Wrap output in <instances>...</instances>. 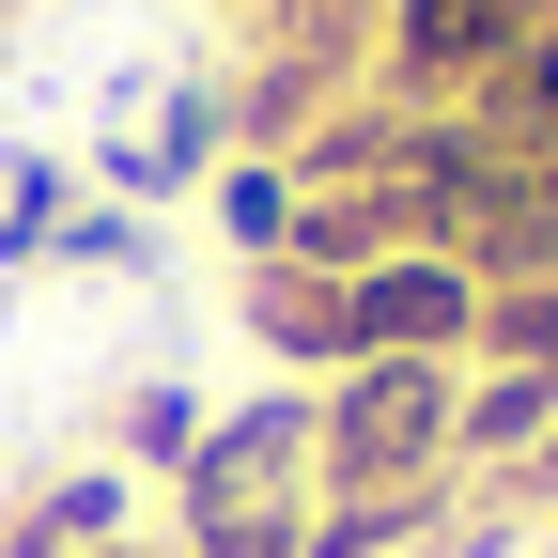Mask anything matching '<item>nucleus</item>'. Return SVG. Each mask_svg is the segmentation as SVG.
Wrapping results in <instances>:
<instances>
[{
	"instance_id": "nucleus-1",
	"label": "nucleus",
	"mask_w": 558,
	"mask_h": 558,
	"mask_svg": "<svg viewBox=\"0 0 558 558\" xmlns=\"http://www.w3.org/2000/svg\"><path fill=\"white\" fill-rule=\"evenodd\" d=\"M311 512H326L311 388H248L171 465V558H311Z\"/></svg>"
},
{
	"instance_id": "nucleus-2",
	"label": "nucleus",
	"mask_w": 558,
	"mask_h": 558,
	"mask_svg": "<svg viewBox=\"0 0 558 558\" xmlns=\"http://www.w3.org/2000/svg\"><path fill=\"white\" fill-rule=\"evenodd\" d=\"M450 418H465V357H341L311 373V450L326 497H450Z\"/></svg>"
},
{
	"instance_id": "nucleus-3",
	"label": "nucleus",
	"mask_w": 558,
	"mask_h": 558,
	"mask_svg": "<svg viewBox=\"0 0 558 558\" xmlns=\"http://www.w3.org/2000/svg\"><path fill=\"white\" fill-rule=\"evenodd\" d=\"M527 47H558V0H373V94L403 109H465Z\"/></svg>"
},
{
	"instance_id": "nucleus-4",
	"label": "nucleus",
	"mask_w": 558,
	"mask_h": 558,
	"mask_svg": "<svg viewBox=\"0 0 558 558\" xmlns=\"http://www.w3.org/2000/svg\"><path fill=\"white\" fill-rule=\"evenodd\" d=\"M481 341V279L450 248H388L341 279V357H465Z\"/></svg>"
},
{
	"instance_id": "nucleus-5",
	"label": "nucleus",
	"mask_w": 558,
	"mask_h": 558,
	"mask_svg": "<svg viewBox=\"0 0 558 558\" xmlns=\"http://www.w3.org/2000/svg\"><path fill=\"white\" fill-rule=\"evenodd\" d=\"M124 543H140V481L124 465H78L32 512H0V558H124Z\"/></svg>"
},
{
	"instance_id": "nucleus-6",
	"label": "nucleus",
	"mask_w": 558,
	"mask_h": 558,
	"mask_svg": "<svg viewBox=\"0 0 558 558\" xmlns=\"http://www.w3.org/2000/svg\"><path fill=\"white\" fill-rule=\"evenodd\" d=\"M248 341H264V357H295V388L311 373H341V279L326 264H248Z\"/></svg>"
},
{
	"instance_id": "nucleus-7",
	"label": "nucleus",
	"mask_w": 558,
	"mask_h": 558,
	"mask_svg": "<svg viewBox=\"0 0 558 558\" xmlns=\"http://www.w3.org/2000/svg\"><path fill=\"white\" fill-rule=\"evenodd\" d=\"M202 202H218L233 264H279V248H295V171H279V156H218V186H202Z\"/></svg>"
},
{
	"instance_id": "nucleus-8",
	"label": "nucleus",
	"mask_w": 558,
	"mask_h": 558,
	"mask_svg": "<svg viewBox=\"0 0 558 558\" xmlns=\"http://www.w3.org/2000/svg\"><path fill=\"white\" fill-rule=\"evenodd\" d=\"M481 373H558V279H512V295H481Z\"/></svg>"
},
{
	"instance_id": "nucleus-9",
	"label": "nucleus",
	"mask_w": 558,
	"mask_h": 558,
	"mask_svg": "<svg viewBox=\"0 0 558 558\" xmlns=\"http://www.w3.org/2000/svg\"><path fill=\"white\" fill-rule=\"evenodd\" d=\"M186 450H202V388H124V465H156V481H171Z\"/></svg>"
},
{
	"instance_id": "nucleus-10",
	"label": "nucleus",
	"mask_w": 558,
	"mask_h": 558,
	"mask_svg": "<svg viewBox=\"0 0 558 558\" xmlns=\"http://www.w3.org/2000/svg\"><path fill=\"white\" fill-rule=\"evenodd\" d=\"M47 264H94V279H140V264H156V233H140L124 202H78V218L47 233Z\"/></svg>"
},
{
	"instance_id": "nucleus-11",
	"label": "nucleus",
	"mask_w": 558,
	"mask_h": 558,
	"mask_svg": "<svg viewBox=\"0 0 558 558\" xmlns=\"http://www.w3.org/2000/svg\"><path fill=\"white\" fill-rule=\"evenodd\" d=\"M233 16H279V0H233Z\"/></svg>"
},
{
	"instance_id": "nucleus-12",
	"label": "nucleus",
	"mask_w": 558,
	"mask_h": 558,
	"mask_svg": "<svg viewBox=\"0 0 558 558\" xmlns=\"http://www.w3.org/2000/svg\"><path fill=\"white\" fill-rule=\"evenodd\" d=\"M124 558H140V543H124Z\"/></svg>"
}]
</instances>
